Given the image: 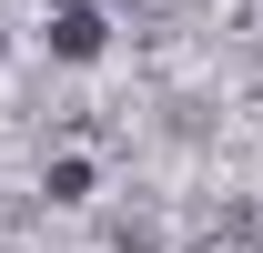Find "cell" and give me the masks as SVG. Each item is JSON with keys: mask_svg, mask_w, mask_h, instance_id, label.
<instances>
[{"mask_svg": "<svg viewBox=\"0 0 263 253\" xmlns=\"http://www.w3.org/2000/svg\"><path fill=\"white\" fill-rule=\"evenodd\" d=\"M101 41H111V21H101L91 0H61V21H51V51H61V61H101Z\"/></svg>", "mask_w": 263, "mask_h": 253, "instance_id": "obj_1", "label": "cell"}, {"mask_svg": "<svg viewBox=\"0 0 263 253\" xmlns=\"http://www.w3.org/2000/svg\"><path fill=\"white\" fill-rule=\"evenodd\" d=\"M91 192V162H51V203H81Z\"/></svg>", "mask_w": 263, "mask_h": 253, "instance_id": "obj_2", "label": "cell"}]
</instances>
